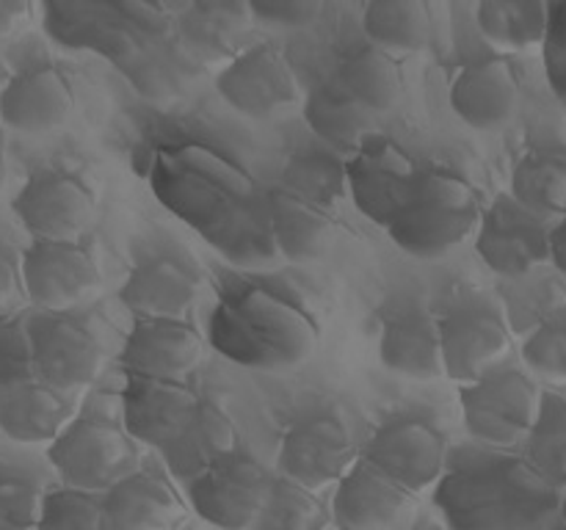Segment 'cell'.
Returning <instances> with one entry per match:
<instances>
[{
  "label": "cell",
  "mask_w": 566,
  "mask_h": 530,
  "mask_svg": "<svg viewBox=\"0 0 566 530\" xmlns=\"http://www.w3.org/2000/svg\"><path fill=\"white\" fill-rule=\"evenodd\" d=\"M149 186L160 202L232 265L265 268L280 257L269 193L230 155L205 144H177L153 155Z\"/></svg>",
  "instance_id": "cell-1"
},
{
  "label": "cell",
  "mask_w": 566,
  "mask_h": 530,
  "mask_svg": "<svg viewBox=\"0 0 566 530\" xmlns=\"http://www.w3.org/2000/svg\"><path fill=\"white\" fill-rule=\"evenodd\" d=\"M186 3H44V28L72 50H94L127 72L144 94L175 83L188 47L180 33Z\"/></svg>",
  "instance_id": "cell-2"
},
{
  "label": "cell",
  "mask_w": 566,
  "mask_h": 530,
  "mask_svg": "<svg viewBox=\"0 0 566 530\" xmlns=\"http://www.w3.org/2000/svg\"><path fill=\"white\" fill-rule=\"evenodd\" d=\"M434 506L448 530H545L562 517L564 497L525 456L486 451L442 475Z\"/></svg>",
  "instance_id": "cell-3"
},
{
  "label": "cell",
  "mask_w": 566,
  "mask_h": 530,
  "mask_svg": "<svg viewBox=\"0 0 566 530\" xmlns=\"http://www.w3.org/2000/svg\"><path fill=\"white\" fill-rule=\"evenodd\" d=\"M122 423L138 445L158 451L169 473L186 486L238 447L232 420L186 381L127 375Z\"/></svg>",
  "instance_id": "cell-4"
},
{
  "label": "cell",
  "mask_w": 566,
  "mask_h": 530,
  "mask_svg": "<svg viewBox=\"0 0 566 530\" xmlns=\"http://www.w3.org/2000/svg\"><path fill=\"white\" fill-rule=\"evenodd\" d=\"M208 340L241 368L287 370L313 357L321 329L298 298L252 279H230L210 312Z\"/></svg>",
  "instance_id": "cell-5"
},
{
  "label": "cell",
  "mask_w": 566,
  "mask_h": 530,
  "mask_svg": "<svg viewBox=\"0 0 566 530\" xmlns=\"http://www.w3.org/2000/svg\"><path fill=\"white\" fill-rule=\"evenodd\" d=\"M481 215L484 208L473 182L459 171L431 166L423 169L409 202L387 226V235L409 257L437 259L473 237Z\"/></svg>",
  "instance_id": "cell-6"
},
{
  "label": "cell",
  "mask_w": 566,
  "mask_h": 530,
  "mask_svg": "<svg viewBox=\"0 0 566 530\" xmlns=\"http://www.w3.org/2000/svg\"><path fill=\"white\" fill-rule=\"evenodd\" d=\"M48 458L66 489L105 495L130 478L138 467V442L122 420L99 412H81L59 439L50 442Z\"/></svg>",
  "instance_id": "cell-7"
},
{
  "label": "cell",
  "mask_w": 566,
  "mask_h": 530,
  "mask_svg": "<svg viewBox=\"0 0 566 530\" xmlns=\"http://www.w3.org/2000/svg\"><path fill=\"white\" fill-rule=\"evenodd\" d=\"M542 386L517 364H503L475 384L459 386V409L468 434L490 451L525 445L542 409Z\"/></svg>",
  "instance_id": "cell-8"
},
{
  "label": "cell",
  "mask_w": 566,
  "mask_h": 530,
  "mask_svg": "<svg viewBox=\"0 0 566 530\" xmlns=\"http://www.w3.org/2000/svg\"><path fill=\"white\" fill-rule=\"evenodd\" d=\"M446 379L475 384L509 364L512 329L501 309L486 298H462L440 315Z\"/></svg>",
  "instance_id": "cell-9"
},
{
  "label": "cell",
  "mask_w": 566,
  "mask_h": 530,
  "mask_svg": "<svg viewBox=\"0 0 566 530\" xmlns=\"http://www.w3.org/2000/svg\"><path fill=\"white\" fill-rule=\"evenodd\" d=\"M274 475L252 453L235 447L197 475L188 489V506L219 530H252L265 506Z\"/></svg>",
  "instance_id": "cell-10"
},
{
  "label": "cell",
  "mask_w": 566,
  "mask_h": 530,
  "mask_svg": "<svg viewBox=\"0 0 566 530\" xmlns=\"http://www.w3.org/2000/svg\"><path fill=\"white\" fill-rule=\"evenodd\" d=\"M423 177V166L385 132L370 136L346 160V188L359 213L379 226H390Z\"/></svg>",
  "instance_id": "cell-11"
},
{
  "label": "cell",
  "mask_w": 566,
  "mask_h": 530,
  "mask_svg": "<svg viewBox=\"0 0 566 530\" xmlns=\"http://www.w3.org/2000/svg\"><path fill=\"white\" fill-rule=\"evenodd\" d=\"M216 92L247 119H274L302 99V86L291 61L274 44L238 50L216 75Z\"/></svg>",
  "instance_id": "cell-12"
},
{
  "label": "cell",
  "mask_w": 566,
  "mask_h": 530,
  "mask_svg": "<svg viewBox=\"0 0 566 530\" xmlns=\"http://www.w3.org/2000/svg\"><path fill=\"white\" fill-rule=\"evenodd\" d=\"M551 221L531 213L512 193H497L484 208L473 241L492 274L517 279L551 263Z\"/></svg>",
  "instance_id": "cell-13"
},
{
  "label": "cell",
  "mask_w": 566,
  "mask_h": 530,
  "mask_svg": "<svg viewBox=\"0 0 566 530\" xmlns=\"http://www.w3.org/2000/svg\"><path fill=\"white\" fill-rule=\"evenodd\" d=\"M363 453L354 445L346 423L335 414H307L282 434L276 447V475L321 491L337 486Z\"/></svg>",
  "instance_id": "cell-14"
},
{
  "label": "cell",
  "mask_w": 566,
  "mask_h": 530,
  "mask_svg": "<svg viewBox=\"0 0 566 530\" xmlns=\"http://www.w3.org/2000/svg\"><path fill=\"white\" fill-rule=\"evenodd\" d=\"M17 219L33 241H81L97 213L92 188L66 169H42L31 174L14 202Z\"/></svg>",
  "instance_id": "cell-15"
},
{
  "label": "cell",
  "mask_w": 566,
  "mask_h": 530,
  "mask_svg": "<svg viewBox=\"0 0 566 530\" xmlns=\"http://www.w3.org/2000/svg\"><path fill=\"white\" fill-rule=\"evenodd\" d=\"M20 265L28 301L42 312H72L86 304L103 282L97 259L81 241H33L22 252Z\"/></svg>",
  "instance_id": "cell-16"
},
{
  "label": "cell",
  "mask_w": 566,
  "mask_h": 530,
  "mask_svg": "<svg viewBox=\"0 0 566 530\" xmlns=\"http://www.w3.org/2000/svg\"><path fill=\"white\" fill-rule=\"evenodd\" d=\"M363 456L392 480L420 495L429 486L440 484L448 473L451 445L448 436L426 417L398 414L374 431Z\"/></svg>",
  "instance_id": "cell-17"
},
{
  "label": "cell",
  "mask_w": 566,
  "mask_h": 530,
  "mask_svg": "<svg viewBox=\"0 0 566 530\" xmlns=\"http://www.w3.org/2000/svg\"><path fill=\"white\" fill-rule=\"evenodd\" d=\"M36 379L61 392L77 395L103 368V342L72 312H39L28 320Z\"/></svg>",
  "instance_id": "cell-18"
},
{
  "label": "cell",
  "mask_w": 566,
  "mask_h": 530,
  "mask_svg": "<svg viewBox=\"0 0 566 530\" xmlns=\"http://www.w3.org/2000/svg\"><path fill=\"white\" fill-rule=\"evenodd\" d=\"M202 293V271L186 248H155L136 259L119 287V301L136 315L149 318H182Z\"/></svg>",
  "instance_id": "cell-19"
},
{
  "label": "cell",
  "mask_w": 566,
  "mask_h": 530,
  "mask_svg": "<svg viewBox=\"0 0 566 530\" xmlns=\"http://www.w3.org/2000/svg\"><path fill=\"white\" fill-rule=\"evenodd\" d=\"M415 497V491L359 456L335 486L332 524L337 530H398L412 517Z\"/></svg>",
  "instance_id": "cell-20"
},
{
  "label": "cell",
  "mask_w": 566,
  "mask_h": 530,
  "mask_svg": "<svg viewBox=\"0 0 566 530\" xmlns=\"http://www.w3.org/2000/svg\"><path fill=\"white\" fill-rule=\"evenodd\" d=\"M202 359V335L186 318L136 320L119 353L127 375L158 381H186Z\"/></svg>",
  "instance_id": "cell-21"
},
{
  "label": "cell",
  "mask_w": 566,
  "mask_h": 530,
  "mask_svg": "<svg viewBox=\"0 0 566 530\" xmlns=\"http://www.w3.org/2000/svg\"><path fill=\"white\" fill-rule=\"evenodd\" d=\"M379 359L390 373L409 381L446 379L440 315L418 298H401L381 320Z\"/></svg>",
  "instance_id": "cell-22"
},
{
  "label": "cell",
  "mask_w": 566,
  "mask_h": 530,
  "mask_svg": "<svg viewBox=\"0 0 566 530\" xmlns=\"http://www.w3.org/2000/svg\"><path fill=\"white\" fill-rule=\"evenodd\" d=\"M75 94L53 64H33L17 72L0 92V125L25 136H42L70 119Z\"/></svg>",
  "instance_id": "cell-23"
},
{
  "label": "cell",
  "mask_w": 566,
  "mask_h": 530,
  "mask_svg": "<svg viewBox=\"0 0 566 530\" xmlns=\"http://www.w3.org/2000/svg\"><path fill=\"white\" fill-rule=\"evenodd\" d=\"M520 81L506 55L475 59L451 83V108L475 130H497L517 114Z\"/></svg>",
  "instance_id": "cell-24"
},
{
  "label": "cell",
  "mask_w": 566,
  "mask_h": 530,
  "mask_svg": "<svg viewBox=\"0 0 566 530\" xmlns=\"http://www.w3.org/2000/svg\"><path fill=\"white\" fill-rule=\"evenodd\" d=\"M103 506L108 530H177L188 517L180 491L153 469H136L105 491Z\"/></svg>",
  "instance_id": "cell-25"
},
{
  "label": "cell",
  "mask_w": 566,
  "mask_h": 530,
  "mask_svg": "<svg viewBox=\"0 0 566 530\" xmlns=\"http://www.w3.org/2000/svg\"><path fill=\"white\" fill-rule=\"evenodd\" d=\"M271 230L276 252L287 263H313L335 237V213L310 193L282 186L269 191Z\"/></svg>",
  "instance_id": "cell-26"
},
{
  "label": "cell",
  "mask_w": 566,
  "mask_h": 530,
  "mask_svg": "<svg viewBox=\"0 0 566 530\" xmlns=\"http://www.w3.org/2000/svg\"><path fill=\"white\" fill-rule=\"evenodd\" d=\"M77 417V398L31 379L0 390V431L14 442H55Z\"/></svg>",
  "instance_id": "cell-27"
},
{
  "label": "cell",
  "mask_w": 566,
  "mask_h": 530,
  "mask_svg": "<svg viewBox=\"0 0 566 530\" xmlns=\"http://www.w3.org/2000/svg\"><path fill=\"white\" fill-rule=\"evenodd\" d=\"M304 121L326 147L348 158L379 132L376 114L359 105L337 81L310 88L304 97Z\"/></svg>",
  "instance_id": "cell-28"
},
{
  "label": "cell",
  "mask_w": 566,
  "mask_h": 530,
  "mask_svg": "<svg viewBox=\"0 0 566 530\" xmlns=\"http://www.w3.org/2000/svg\"><path fill=\"white\" fill-rule=\"evenodd\" d=\"M551 25V3L539 0H484L475 6V28L497 55L542 50Z\"/></svg>",
  "instance_id": "cell-29"
},
{
  "label": "cell",
  "mask_w": 566,
  "mask_h": 530,
  "mask_svg": "<svg viewBox=\"0 0 566 530\" xmlns=\"http://www.w3.org/2000/svg\"><path fill=\"white\" fill-rule=\"evenodd\" d=\"M509 193L547 221L566 215V149H528L514 163Z\"/></svg>",
  "instance_id": "cell-30"
},
{
  "label": "cell",
  "mask_w": 566,
  "mask_h": 530,
  "mask_svg": "<svg viewBox=\"0 0 566 530\" xmlns=\"http://www.w3.org/2000/svg\"><path fill=\"white\" fill-rule=\"evenodd\" d=\"M337 83L376 116L396 108L403 97V72L396 55L374 44H365L343 59Z\"/></svg>",
  "instance_id": "cell-31"
},
{
  "label": "cell",
  "mask_w": 566,
  "mask_h": 530,
  "mask_svg": "<svg viewBox=\"0 0 566 530\" xmlns=\"http://www.w3.org/2000/svg\"><path fill=\"white\" fill-rule=\"evenodd\" d=\"M363 31L385 53H418L431 42V9L423 0H376L363 11Z\"/></svg>",
  "instance_id": "cell-32"
},
{
  "label": "cell",
  "mask_w": 566,
  "mask_h": 530,
  "mask_svg": "<svg viewBox=\"0 0 566 530\" xmlns=\"http://www.w3.org/2000/svg\"><path fill=\"white\" fill-rule=\"evenodd\" d=\"M329 524L332 508H326L318 491L274 475V484L252 530H329Z\"/></svg>",
  "instance_id": "cell-33"
},
{
  "label": "cell",
  "mask_w": 566,
  "mask_h": 530,
  "mask_svg": "<svg viewBox=\"0 0 566 530\" xmlns=\"http://www.w3.org/2000/svg\"><path fill=\"white\" fill-rule=\"evenodd\" d=\"M525 458L558 489H566V398L542 395L539 417L525 439Z\"/></svg>",
  "instance_id": "cell-34"
},
{
  "label": "cell",
  "mask_w": 566,
  "mask_h": 530,
  "mask_svg": "<svg viewBox=\"0 0 566 530\" xmlns=\"http://www.w3.org/2000/svg\"><path fill=\"white\" fill-rule=\"evenodd\" d=\"M523 364L534 379L566 384V304H558L525 337Z\"/></svg>",
  "instance_id": "cell-35"
},
{
  "label": "cell",
  "mask_w": 566,
  "mask_h": 530,
  "mask_svg": "<svg viewBox=\"0 0 566 530\" xmlns=\"http://www.w3.org/2000/svg\"><path fill=\"white\" fill-rule=\"evenodd\" d=\"M36 530H108L103 495H88L66 486L44 491Z\"/></svg>",
  "instance_id": "cell-36"
},
{
  "label": "cell",
  "mask_w": 566,
  "mask_h": 530,
  "mask_svg": "<svg viewBox=\"0 0 566 530\" xmlns=\"http://www.w3.org/2000/svg\"><path fill=\"white\" fill-rule=\"evenodd\" d=\"M36 379L28 320H0V390Z\"/></svg>",
  "instance_id": "cell-37"
},
{
  "label": "cell",
  "mask_w": 566,
  "mask_h": 530,
  "mask_svg": "<svg viewBox=\"0 0 566 530\" xmlns=\"http://www.w3.org/2000/svg\"><path fill=\"white\" fill-rule=\"evenodd\" d=\"M44 491L31 478H0V530H36Z\"/></svg>",
  "instance_id": "cell-38"
},
{
  "label": "cell",
  "mask_w": 566,
  "mask_h": 530,
  "mask_svg": "<svg viewBox=\"0 0 566 530\" xmlns=\"http://www.w3.org/2000/svg\"><path fill=\"white\" fill-rule=\"evenodd\" d=\"M542 59L553 94L566 105V0L551 3V25L542 44Z\"/></svg>",
  "instance_id": "cell-39"
},
{
  "label": "cell",
  "mask_w": 566,
  "mask_h": 530,
  "mask_svg": "<svg viewBox=\"0 0 566 530\" xmlns=\"http://www.w3.org/2000/svg\"><path fill=\"white\" fill-rule=\"evenodd\" d=\"M254 22H265L274 28H304L318 20L324 6L318 0H263L249 3Z\"/></svg>",
  "instance_id": "cell-40"
},
{
  "label": "cell",
  "mask_w": 566,
  "mask_h": 530,
  "mask_svg": "<svg viewBox=\"0 0 566 530\" xmlns=\"http://www.w3.org/2000/svg\"><path fill=\"white\" fill-rule=\"evenodd\" d=\"M28 301L22 265L11 254L0 252V320H14Z\"/></svg>",
  "instance_id": "cell-41"
},
{
  "label": "cell",
  "mask_w": 566,
  "mask_h": 530,
  "mask_svg": "<svg viewBox=\"0 0 566 530\" xmlns=\"http://www.w3.org/2000/svg\"><path fill=\"white\" fill-rule=\"evenodd\" d=\"M33 14V6L25 0H0V39L20 31Z\"/></svg>",
  "instance_id": "cell-42"
},
{
  "label": "cell",
  "mask_w": 566,
  "mask_h": 530,
  "mask_svg": "<svg viewBox=\"0 0 566 530\" xmlns=\"http://www.w3.org/2000/svg\"><path fill=\"white\" fill-rule=\"evenodd\" d=\"M551 263L566 276V215L553 224L551 232Z\"/></svg>",
  "instance_id": "cell-43"
},
{
  "label": "cell",
  "mask_w": 566,
  "mask_h": 530,
  "mask_svg": "<svg viewBox=\"0 0 566 530\" xmlns=\"http://www.w3.org/2000/svg\"><path fill=\"white\" fill-rule=\"evenodd\" d=\"M6 182V155H3V138H0V191H3Z\"/></svg>",
  "instance_id": "cell-44"
},
{
  "label": "cell",
  "mask_w": 566,
  "mask_h": 530,
  "mask_svg": "<svg viewBox=\"0 0 566 530\" xmlns=\"http://www.w3.org/2000/svg\"><path fill=\"white\" fill-rule=\"evenodd\" d=\"M545 530H566V519H564V517H558L556 522H551V524H547Z\"/></svg>",
  "instance_id": "cell-45"
},
{
  "label": "cell",
  "mask_w": 566,
  "mask_h": 530,
  "mask_svg": "<svg viewBox=\"0 0 566 530\" xmlns=\"http://www.w3.org/2000/svg\"><path fill=\"white\" fill-rule=\"evenodd\" d=\"M562 517L566 519V497H564V508H562Z\"/></svg>",
  "instance_id": "cell-46"
}]
</instances>
